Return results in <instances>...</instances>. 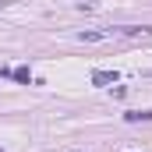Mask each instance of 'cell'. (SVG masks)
Instances as JSON below:
<instances>
[{
	"label": "cell",
	"mask_w": 152,
	"mask_h": 152,
	"mask_svg": "<svg viewBox=\"0 0 152 152\" xmlns=\"http://www.w3.org/2000/svg\"><path fill=\"white\" fill-rule=\"evenodd\" d=\"M152 25H113V28H85L78 32L81 42H106V39H149Z\"/></svg>",
	"instance_id": "1"
},
{
	"label": "cell",
	"mask_w": 152,
	"mask_h": 152,
	"mask_svg": "<svg viewBox=\"0 0 152 152\" xmlns=\"http://www.w3.org/2000/svg\"><path fill=\"white\" fill-rule=\"evenodd\" d=\"M92 81L96 85H110V81H117V71H92Z\"/></svg>",
	"instance_id": "2"
},
{
	"label": "cell",
	"mask_w": 152,
	"mask_h": 152,
	"mask_svg": "<svg viewBox=\"0 0 152 152\" xmlns=\"http://www.w3.org/2000/svg\"><path fill=\"white\" fill-rule=\"evenodd\" d=\"M11 75H14V81H21V85H28V81H32V71H28V67H14Z\"/></svg>",
	"instance_id": "3"
},
{
	"label": "cell",
	"mask_w": 152,
	"mask_h": 152,
	"mask_svg": "<svg viewBox=\"0 0 152 152\" xmlns=\"http://www.w3.org/2000/svg\"><path fill=\"white\" fill-rule=\"evenodd\" d=\"M4 7H7V0H0V11H4Z\"/></svg>",
	"instance_id": "4"
}]
</instances>
